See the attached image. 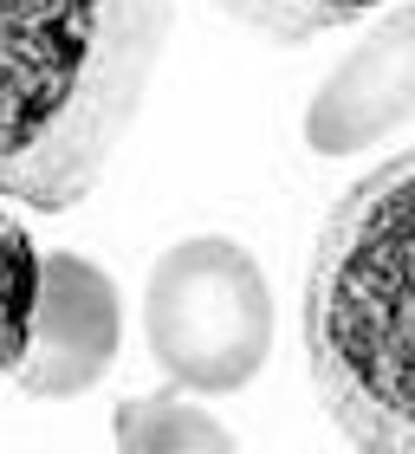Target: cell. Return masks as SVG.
I'll return each instance as SVG.
<instances>
[{"label":"cell","instance_id":"6da1fadb","mask_svg":"<svg viewBox=\"0 0 415 454\" xmlns=\"http://www.w3.org/2000/svg\"><path fill=\"white\" fill-rule=\"evenodd\" d=\"M169 0H0V201L78 208L169 52Z\"/></svg>","mask_w":415,"mask_h":454},{"label":"cell","instance_id":"7a4b0ae2","mask_svg":"<svg viewBox=\"0 0 415 454\" xmlns=\"http://www.w3.org/2000/svg\"><path fill=\"white\" fill-rule=\"evenodd\" d=\"M305 364L350 448L415 454V150L350 182L311 240Z\"/></svg>","mask_w":415,"mask_h":454},{"label":"cell","instance_id":"3957f363","mask_svg":"<svg viewBox=\"0 0 415 454\" xmlns=\"http://www.w3.org/2000/svg\"><path fill=\"white\" fill-rule=\"evenodd\" d=\"M143 325L162 377L189 396H227L260 377L273 357V286L260 260L221 234L176 240L156 260Z\"/></svg>","mask_w":415,"mask_h":454},{"label":"cell","instance_id":"277c9868","mask_svg":"<svg viewBox=\"0 0 415 454\" xmlns=\"http://www.w3.org/2000/svg\"><path fill=\"white\" fill-rule=\"evenodd\" d=\"M123 344V299L111 273L85 254H39V293H33V325L20 350L13 383L33 403H66L111 370Z\"/></svg>","mask_w":415,"mask_h":454},{"label":"cell","instance_id":"5b68a950","mask_svg":"<svg viewBox=\"0 0 415 454\" xmlns=\"http://www.w3.org/2000/svg\"><path fill=\"white\" fill-rule=\"evenodd\" d=\"M415 117V0H396L305 105V143L318 156H357Z\"/></svg>","mask_w":415,"mask_h":454},{"label":"cell","instance_id":"8992f818","mask_svg":"<svg viewBox=\"0 0 415 454\" xmlns=\"http://www.w3.org/2000/svg\"><path fill=\"white\" fill-rule=\"evenodd\" d=\"M234 435L208 416V409L189 403V389H162V396H123L117 403V448H227Z\"/></svg>","mask_w":415,"mask_h":454},{"label":"cell","instance_id":"52a82bcc","mask_svg":"<svg viewBox=\"0 0 415 454\" xmlns=\"http://www.w3.org/2000/svg\"><path fill=\"white\" fill-rule=\"evenodd\" d=\"M215 7L234 20V27L273 39V46H305V39L357 27L364 13H383V7H396V0H215Z\"/></svg>","mask_w":415,"mask_h":454},{"label":"cell","instance_id":"ba28073f","mask_svg":"<svg viewBox=\"0 0 415 454\" xmlns=\"http://www.w3.org/2000/svg\"><path fill=\"white\" fill-rule=\"evenodd\" d=\"M33 293H39V247L0 201V383L20 370V350H27Z\"/></svg>","mask_w":415,"mask_h":454}]
</instances>
